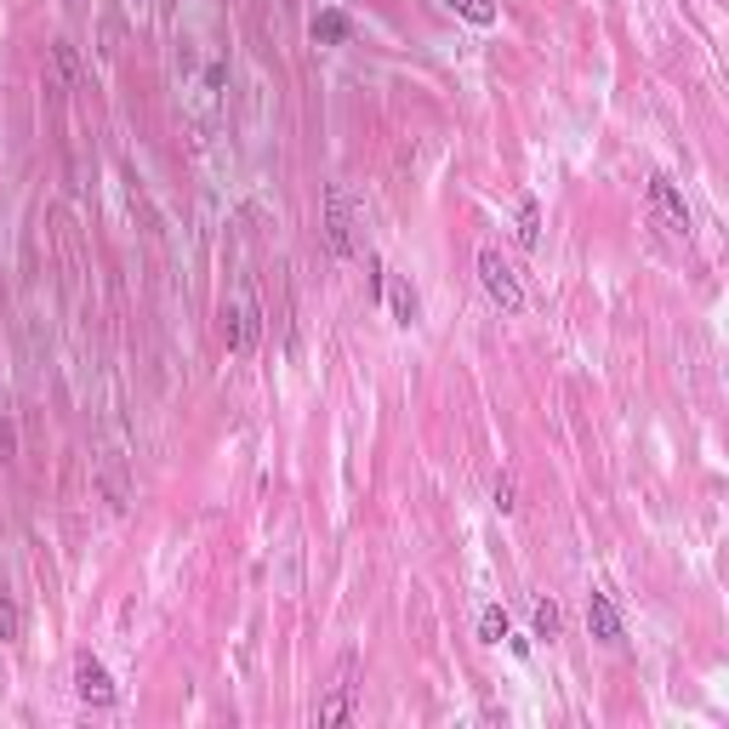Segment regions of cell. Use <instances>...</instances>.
<instances>
[{"mask_svg": "<svg viewBox=\"0 0 729 729\" xmlns=\"http://www.w3.org/2000/svg\"><path fill=\"white\" fill-rule=\"evenodd\" d=\"M223 342H228V348H251V331H245L240 308H223Z\"/></svg>", "mask_w": 729, "mask_h": 729, "instance_id": "12", "label": "cell"}, {"mask_svg": "<svg viewBox=\"0 0 729 729\" xmlns=\"http://www.w3.org/2000/svg\"><path fill=\"white\" fill-rule=\"evenodd\" d=\"M342 718H348V684H331V695L319 701V729H331Z\"/></svg>", "mask_w": 729, "mask_h": 729, "instance_id": "9", "label": "cell"}, {"mask_svg": "<svg viewBox=\"0 0 729 729\" xmlns=\"http://www.w3.org/2000/svg\"><path fill=\"white\" fill-rule=\"evenodd\" d=\"M325 251L354 256V223H348V195H342V188L325 195Z\"/></svg>", "mask_w": 729, "mask_h": 729, "instance_id": "3", "label": "cell"}, {"mask_svg": "<svg viewBox=\"0 0 729 729\" xmlns=\"http://www.w3.org/2000/svg\"><path fill=\"white\" fill-rule=\"evenodd\" d=\"M103 496H109L115 507L132 502V496H125V479H120V467H115V462H103Z\"/></svg>", "mask_w": 729, "mask_h": 729, "instance_id": "14", "label": "cell"}, {"mask_svg": "<svg viewBox=\"0 0 729 729\" xmlns=\"http://www.w3.org/2000/svg\"><path fill=\"white\" fill-rule=\"evenodd\" d=\"M17 633H24V615H17V604L0 593V644H17Z\"/></svg>", "mask_w": 729, "mask_h": 729, "instance_id": "13", "label": "cell"}, {"mask_svg": "<svg viewBox=\"0 0 729 729\" xmlns=\"http://www.w3.org/2000/svg\"><path fill=\"white\" fill-rule=\"evenodd\" d=\"M52 57H57V69H63V80H80V63H75V46H69V40H57V46H52Z\"/></svg>", "mask_w": 729, "mask_h": 729, "instance_id": "16", "label": "cell"}, {"mask_svg": "<svg viewBox=\"0 0 729 729\" xmlns=\"http://www.w3.org/2000/svg\"><path fill=\"white\" fill-rule=\"evenodd\" d=\"M507 633H513L507 610H502V604H484V610H479V638H484V644H502Z\"/></svg>", "mask_w": 729, "mask_h": 729, "instance_id": "8", "label": "cell"}, {"mask_svg": "<svg viewBox=\"0 0 729 729\" xmlns=\"http://www.w3.org/2000/svg\"><path fill=\"white\" fill-rule=\"evenodd\" d=\"M450 12H462L467 24H479V29H490L496 24V0H444Z\"/></svg>", "mask_w": 729, "mask_h": 729, "instance_id": "10", "label": "cell"}, {"mask_svg": "<svg viewBox=\"0 0 729 729\" xmlns=\"http://www.w3.org/2000/svg\"><path fill=\"white\" fill-rule=\"evenodd\" d=\"M535 240H542V211H535V200H519V245L535 251Z\"/></svg>", "mask_w": 729, "mask_h": 729, "instance_id": "11", "label": "cell"}, {"mask_svg": "<svg viewBox=\"0 0 729 729\" xmlns=\"http://www.w3.org/2000/svg\"><path fill=\"white\" fill-rule=\"evenodd\" d=\"M587 627H593L598 644H621V615L604 593H587Z\"/></svg>", "mask_w": 729, "mask_h": 729, "instance_id": "5", "label": "cell"}, {"mask_svg": "<svg viewBox=\"0 0 729 729\" xmlns=\"http://www.w3.org/2000/svg\"><path fill=\"white\" fill-rule=\"evenodd\" d=\"M535 638H559V604H535Z\"/></svg>", "mask_w": 729, "mask_h": 729, "instance_id": "15", "label": "cell"}, {"mask_svg": "<svg viewBox=\"0 0 729 729\" xmlns=\"http://www.w3.org/2000/svg\"><path fill=\"white\" fill-rule=\"evenodd\" d=\"M479 280H484V291H490V303L496 308H507V314H519L524 308V291H519V274H513V263L502 251H479Z\"/></svg>", "mask_w": 729, "mask_h": 729, "instance_id": "1", "label": "cell"}, {"mask_svg": "<svg viewBox=\"0 0 729 729\" xmlns=\"http://www.w3.org/2000/svg\"><path fill=\"white\" fill-rule=\"evenodd\" d=\"M388 303H394V319H399V325H416V291H411V280H394L388 285Z\"/></svg>", "mask_w": 729, "mask_h": 729, "instance_id": "7", "label": "cell"}, {"mask_svg": "<svg viewBox=\"0 0 729 729\" xmlns=\"http://www.w3.org/2000/svg\"><path fill=\"white\" fill-rule=\"evenodd\" d=\"M496 507H502V513L519 507V502H513V479H496Z\"/></svg>", "mask_w": 729, "mask_h": 729, "instance_id": "18", "label": "cell"}, {"mask_svg": "<svg viewBox=\"0 0 729 729\" xmlns=\"http://www.w3.org/2000/svg\"><path fill=\"white\" fill-rule=\"evenodd\" d=\"M12 450H17V434H12V422H0V462H12Z\"/></svg>", "mask_w": 729, "mask_h": 729, "instance_id": "17", "label": "cell"}, {"mask_svg": "<svg viewBox=\"0 0 729 729\" xmlns=\"http://www.w3.org/2000/svg\"><path fill=\"white\" fill-rule=\"evenodd\" d=\"M650 200H655V211L673 223V234H690V205H684V195H678V183H667V177H650Z\"/></svg>", "mask_w": 729, "mask_h": 729, "instance_id": "4", "label": "cell"}, {"mask_svg": "<svg viewBox=\"0 0 729 729\" xmlns=\"http://www.w3.org/2000/svg\"><path fill=\"white\" fill-rule=\"evenodd\" d=\"M223 80H228V69H223V63H211V69H205V85H211V92H223Z\"/></svg>", "mask_w": 729, "mask_h": 729, "instance_id": "19", "label": "cell"}, {"mask_svg": "<svg viewBox=\"0 0 729 729\" xmlns=\"http://www.w3.org/2000/svg\"><path fill=\"white\" fill-rule=\"evenodd\" d=\"M75 695L85 706H109L115 701V678H109V667H103L97 655H80L75 661Z\"/></svg>", "mask_w": 729, "mask_h": 729, "instance_id": "2", "label": "cell"}, {"mask_svg": "<svg viewBox=\"0 0 729 729\" xmlns=\"http://www.w3.org/2000/svg\"><path fill=\"white\" fill-rule=\"evenodd\" d=\"M308 35H314V46H342L354 29H348V17H342V12H319L314 24H308Z\"/></svg>", "mask_w": 729, "mask_h": 729, "instance_id": "6", "label": "cell"}]
</instances>
